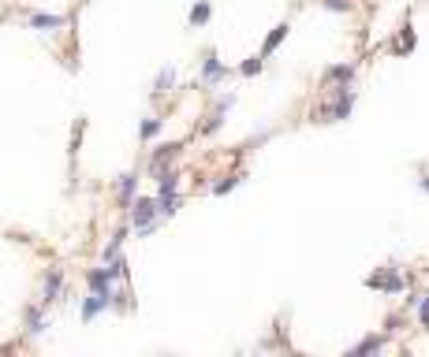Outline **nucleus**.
<instances>
[{"label": "nucleus", "mask_w": 429, "mask_h": 357, "mask_svg": "<svg viewBox=\"0 0 429 357\" xmlns=\"http://www.w3.org/2000/svg\"><path fill=\"white\" fill-rule=\"evenodd\" d=\"M116 194H120V205L127 208L138 197V171H127V175H120V182H116Z\"/></svg>", "instance_id": "obj_8"}, {"label": "nucleus", "mask_w": 429, "mask_h": 357, "mask_svg": "<svg viewBox=\"0 0 429 357\" xmlns=\"http://www.w3.org/2000/svg\"><path fill=\"white\" fill-rule=\"evenodd\" d=\"M109 306H112V290H94V294H90V298L83 301V320L90 324L94 316H101Z\"/></svg>", "instance_id": "obj_7"}, {"label": "nucleus", "mask_w": 429, "mask_h": 357, "mask_svg": "<svg viewBox=\"0 0 429 357\" xmlns=\"http://www.w3.org/2000/svg\"><path fill=\"white\" fill-rule=\"evenodd\" d=\"M422 190L429 194V171H425V175H422Z\"/></svg>", "instance_id": "obj_26"}, {"label": "nucleus", "mask_w": 429, "mask_h": 357, "mask_svg": "<svg viewBox=\"0 0 429 357\" xmlns=\"http://www.w3.org/2000/svg\"><path fill=\"white\" fill-rule=\"evenodd\" d=\"M243 179H246V175H239V171H231V175H224V179H220L217 187H213V194H217V197H224V194H231V190H236Z\"/></svg>", "instance_id": "obj_17"}, {"label": "nucleus", "mask_w": 429, "mask_h": 357, "mask_svg": "<svg viewBox=\"0 0 429 357\" xmlns=\"http://www.w3.org/2000/svg\"><path fill=\"white\" fill-rule=\"evenodd\" d=\"M220 123H224V112H220V108H213V112H210V119H205V127H202V130H205V134H213V130H220Z\"/></svg>", "instance_id": "obj_22"}, {"label": "nucleus", "mask_w": 429, "mask_h": 357, "mask_svg": "<svg viewBox=\"0 0 429 357\" xmlns=\"http://www.w3.org/2000/svg\"><path fill=\"white\" fill-rule=\"evenodd\" d=\"M123 242H127V227H120V231H112V238H109V246H105V261H112V257H120V249H123Z\"/></svg>", "instance_id": "obj_15"}, {"label": "nucleus", "mask_w": 429, "mask_h": 357, "mask_svg": "<svg viewBox=\"0 0 429 357\" xmlns=\"http://www.w3.org/2000/svg\"><path fill=\"white\" fill-rule=\"evenodd\" d=\"M355 78V63H336V68H325V82H351Z\"/></svg>", "instance_id": "obj_11"}, {"label": "nucleus", "mask_w": 429, "mask_h": 357, "mask_svg": "<svg viewBox=\"0 0 429 357\" xmlns=\"http://www.w3.org/2000/svg\"><path fill=\"white\" fill-rule=\"evenodd\" d=\"M127 208H131V223H135V231L142 238L153 234V227L161 223V201H157V197H135Z\"/></svg>", "instance_id": "obj_2"}, {"label": "nucleus", "mask_w": 429, "mask_h": 357, "mask_svg": "<svg viewBox=\"0 0 429 357\" xmlns=\"http://www.w3.org/2000/svg\"><path fill=\"white\" fill-rule=\"evenodd\" d=\"M42 332H45V313L27 309V335H42Z\"/></svg>", "instance_id": "obj_18"}, {"label": "nucleus", "mask_w": 429, "mask_h": 357, "mask_svg": "<svg viewBox=\"0 0 429 357\" xmlns=\"http://www.w3.org/2000/svg\"><path fill=\"white\" fill-rule=\"evenodd\" d=\"M288 30H291V26H288V23H280L277 30H272V34L265 37V45H262V56H272V52L280 49V42H284V37H288Z\"/></svg>", "instance_id": "obj_13"}, {"label": "nucleus", "mask_w": 429, "mask_h": 357, "mask_svg": "<svg viewBox=\"0 0 429 357\" xmlns=\"http://www.w3.org/2000/svg\"><path fill=\"white\" fill-rule=\"evenodd\" d=\"M172 82H176V71H172V68H164L157 78H153V94H157V97L168 94V89H172Z\"/></svg>", "instance_id": "obj_19"}, {"label": "nucleus", "mask_w": 429, "mask_h": 357, "mask_svg": "<svg viewBox=\"0 0 429 357\" xmlns=\"http://www.w3.org/2000/svg\"><path fill=\"white\" fill-rule=\"evenodd\" d=\"M228 78V68L217 60V52H205L202 56V78H198V86H220Z\"/></svg>", "instance_id": "obj_4"}, {"label": "nucleus", "mask_w": 429, "mask_h": 357, "mask_svg": "<svg viewBox=\"0 0 429 357\" xmlns=\"http://www.w3.org/2000/svg\"><path fill=\"white\" fill-rule=\"evenodd\" d=\"M262 68H265V56H250L246 63H239V75L243 78H254V75H262Z\"/></svg>", "instance_id": "obj_20"}, {"label": "nucleus", "mask_w": 429, "mask_h": 357, "mask_svg": "<svg viewBox=\"0 0 429 357\" xmlns=\"http://www.w3.org/2000/svg\"><path fill=\"white\" fill-rule=\"evenodd\" d=\"M30 26H34V30H60V26H64V15H45V11H34V15H30Z\"/></svg>", "instance_id": "obj_12"}, {"label": "nucleus", "mask_w": 429, "mask_h": 357, "mask_svg": "<svg viewBox=\"0 0 429 357\" xmlns=\"http://www.w3.org/2000/svg\"><path fill=\"white\" fill-rule=\"evenodd\" d=\"M83 4H90V0H83Z\"/></svg>", "instance_id": "obj_27"}, {"label": "nucleus", "mask_w": 429, "mask_h": 357, "mask_svg": "<svg viewBox=\"0 0 429 357\" xmlns=\"http://www.w3.org/2000/svg\"><path fill=\"white\" fill-rule=\"evenodd\" d=\"M60 294H64V268H49L42 280V306H53Z\"/></svg>", "instance_id": "obj_6"}, {"label": "nucleus", "mask_w": 429, "mask_h": 357, "mask_svg": "<svg viewBox=\"0 0 429 357\" xmlns=\"http://www.w3.org/2000/svg\"><path fill=\"white\" fill-rule=\"evenodd\" d=\"M351 108H355V89H351V82H336L318 115H321V123H340V119L351 115Z\"/></svg>", "instance_id": "obj_1"}, {"label": "nucleus", "mask_w": 429, "mask_h": 357, "mask_svg": "<svg viewBox=\"0 0 429 357\" xmlns=\"http://www.w3.org/2000/svg\"><path fill=\"white\" fill-rule=\"evenodd\" d=\"M329 11H351V0H321Z\"/></svg>", "instance_id": "obj_24"}, {"label": "nucleus", "mask_w": 429, "mask_h": 357, "mask_svg": "<svg viewBox=\"0 0 429 357\" xmlns=\"http://www.w3.org/2000/svg\"><path fill=\"white\" fill-rule=\"evenodd\" d=\"M157 197H168V194H179V171L176 168H164L161 175H157Z\"/></svg>", "instance_id": "obj_10"}, {"label": "nucleus", "mask_w": 429, "mask_h": 357, "mask_svg": "<svg viewBox=\"0 0 429 357\" xmlns=\"http://www.w3.org/2000/svg\"><path fill=\"white\" fill-rule=\"evenodd\" d=\"M179 153H183V145H179V142H168V145H161V149H157V153L150 156V168H146V171H150L153 179H157L161 171H164L168 164H172V161H176Z\"/></svg>", "instance_id": "obj_5"}, {"label": "nucleus", "mask_w": 429, "mask_h": 357, "mask_svg": "<svg viewBox=\"0 0 429 357\" xmlns=\"http://www.w3.org/2000/svg\"><path fill=\"white\" fill-rule=\"evenodd\" d=\"M399 324H403V316H388V320H385L388 332H399Z\"/></svg>", "instance_id": "obj_25"}, {"label": "nucleus", "mask_w": 429, "mask_h": 357, "mask_svg": "<svg viewBox=\"0 0 429 357\" xmlns=\"http://www.w3.org/2000/svg\"><path fill=\"white\" fill-rule=\"evenodd\" d=\"M385 342H388L385 335H366V339L358 342V346H351V350H347V357H366V353H381V350H385Z\"/></svg>", "instance_id": "obj_9"}, {"label": "nucleus", "mask_w": 429, "mask_h": 357, "mask_svg": "<svg viewBox=\"0 0 429 357\" xmlns=\"http://www.w3.org/2000/svg\"><path fill=\"white\" fill-rule=\"evenodd\" d=\"M414 309H418V324H422V327H429V294H422Z\"/></svg>", "instance_id": "obj_23"}, {"label": "nucleus", "mask_w": 429, "mask_h": 357, "mask_svg": "<svg viewBox=\"0 0 429 357\" xmlns=\"http://www.w3.org/2000/svg\"><path fill=\"white\" fill-rule=\"evenodd\" d=\"M210 15H213V4H210V0H198V4L191 8V26H205V23H210Z\"/></svg>", "instance_id": "obj_16"}, {"label": "nucleus", "mask_w": 429, "mask_h": 357, "mask_svg": "<svg viewBox=\"0 0 429 357\" xmlns=\"http://www.w3.org/2000/svg\"><path fill=\"white\" fill-rule=\"evenodd\" d=\"M366 287L381 290V294H403V290H407V280H403L396 268H381V272H373L366 280Z\"/></svg>", "instance_id": "obj_3"}, {"label": "nucleus", "mask_w": 429, "mask_h": 357, "mask_svg": "<svg viewBox=\"0 0 429 357\" xmlns=\"http://www.w3.org/2000/svg\"><path fill=\"white\" fill-rule=\"evenodd\" d=\"M157 134H161V115H146V119L138 123V138L150 142V138H157Z\"/></svg>", "instance_id": "obj_14"}, {"label": "nucleus", "mask_w": 429, "mask_h": 357, "mask_svg": "<svg viewBox=\"0 0 429 357\" xmlns=\"http://www.w3.org/2000/svg\"><path fill=\"white\" fill-rule=\"evenodd\" d=\"M392 49H396V52H411V49H414V30H411V23L399 30V37H396V45H392Z\"/></svg>", "instance_id": "obj_21"}]
</instances>
